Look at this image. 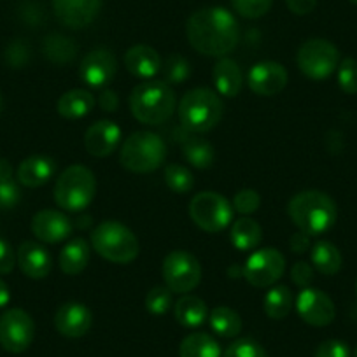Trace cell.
<instances>
[{"label":"cell","mask_w":357,"mask_h":357,"mask_svg":"<svg viewBox=\"0 0 357 357\" xmlns=\"http://www.w3.org/2000/svg\"><path fill=\"white\" fill-rule=\"evenodd\" d=\"M188 40L205 56L222 58L238 44V23L225 8H205L193 13L186 25Z\"/></svg>","instance_id":"6da1fadb"},{"label":"cell","mask_w":357,"mask_h":357,"mask_svg":"<svg viewBox=\"0 0 357 357\" xmlns=\"http://www.w3.org/2000/svg\"><path fill=\"white\" fill-rule=\"evenodd\" d=\"M287 212L294 226L308 236L329 231L335 226L336 215H338L335 200L317 190L301 191L294 195L293 200L287 205Z\"/></svg>","instance_id":"7a4b0ae2"},{"label":"cell","mask_w":357,"mask_h":357,"mask_svg":"<svg viewBox=\"0 0 357 357\" xmlns=\"http://www.w3.org/2000/svg\"><path fill=\"white\" fill-rule=\"evenodd\" d=\"M130 111L142 125H161L168 121L177 107L174 89L163 81H144L132 89Z\"/></svg>","instance_id":"3957f363"},{"label":"cell","mask_w":357,"mask_h":357,"mask_svg":"<svg viewBox=\"0 0 357 357\" xmlns=\"http://www.w3.org/2000/svg\"><path fill=\"white\" fill-rule=\"evenodd\" d=\"M222 102L208 88H195L178 102V119L190 133H205L219 125Z\"/></svg>","instance_id":"277c9868"},{"label":"cell","mask_w":357,"mask_h":357,"mask_svg":"<svg viewBox=\"0 0 357 357\" xmlns=\"http://www.w3.org/2000/svg\"><path fill=\"white\" fill-rule=\"evenodd\" d=\"M91 247L98 256L116 264H128L139 256L135 233L118 221H104L91 233Z\"/></svg>","instance_id":"5b68a950"},{"label":"cell","mask_w":357,"mask_h":357,"mask_svg":"<svg viewBox=\"0 0 357 357\" xmlns=\"http://www.w3.org/2000/svg\"><path fill=\"white\" fill-rule=\"evenodd\" d=\"M167 146L163 139L153 132H135L123 142L119 161L133 174H151L163 165Z\"/></svg>","instance_id":"8992f818"},{"label":"cell","mask_w":357,"mask_h":357,"mask_svg":"<svg viewBox=\"0 0 357 357\" xmlns=\"http://www.w3.org/2000/svg\"><path fill=\"white\" fill-rule=\"evenodd\" d=\"M97 193L95 174L84 165H72L54 184V202L68 212L84 211Z\"/></svg>","instance_id":"52a82bcc"},{"label":"cell","mask_w":357,"mask_h":357,"mask_svg":"<svg viewBox=\"0 0 357 357\" xmlns=\"http://www.w3.org/2000/svg\"><path fill=\"white\" fill-rule=\"evenodd\" d=\"M298 67L312 81H324L340 65V51L326 39H310L298 50Z\"/></svg>","instance_id":"ba28073f"},{"label":"cell","mask_w":357,"mask_h":357,"mask_svg":"<svg viewBox=\"0 0 357 357\" xmlns=\"http://www.w3.org/2000/svg\"><path fill=\"white\" fill-rule=\"evenodd\" d=\"M190 215L195 225L207 233H219L233 221V205L222 195L204 191L193 197Z\"/></svg>","instance_id":"9c48e42d"},{"label":"cell","mask_w":357,"mask_h":357,"mask_svg":"<svg viewBox=\"0 0 357 357\" xmlns=\"http://www.w3.org/2000/svg\"><path fill=\"white\" fill-rule=\"evenodd\" d=\"M165 286L172 293L188 294L200 284L202 266L197 257L186 250H174L163 259L161 266Z\"/></svg>","instance_id":"30bf717a"},{"label":"cell","mask_w":357,"mask_h":357,"mask_svg":"<svg viewBox=\"0 0 357 357\" xmlns=\"http://www.w3.org/2000/svg\"><path fill=\"white\" fill-rule=\"evenodd\" d=\"M286 272V257L273 247H264L250 254L243 266V277L254 287H270Z\"/></svg>","instance_id":"8fae6325"},{"label":"cell","mask_w":357,"mask_h":357,"mask_svg":"<svg viewBox=\"0 0 357 357\" xmlns=\"http://www.w3.org/2000/svg\"><path fill=\"white\" fill-rule=\"evenodd\" d=\"M36 338V324L22 308H11L0 315V345L11 354H22Z\"/></svg>","instance_id":"7c38bea8"},{"label":"cell","mask_w":357,"mask_h":357,"mask_svg":"<svg viewBox=\"0 0 357 357\" xmlns=\"http://www.w3.org/2000/svg\"><path fill=\"white\" fill-rule=\"evenodd\" d=\"M296 310L307 324L314 328H324L335 321L336 308L331 298L319 289L307 287L300 293L296 301Z\"/></svg>","instance_id":"4fadbf2b"},{"label":"cell","mask_w":357,"mask_h":357,"mask_svg":"<svg viewBox=\"0 0 357 357\" xmlns=\"http://www.w3.org/2000/svg\"><path fill=\"white\" fill-rule=\"evenodd\" d=\"M287 70L277 61H259L252 65L247 74V84L250 91L259 97H273L280 93L287 84Z\"/></svg>","instance_id":"5bb4252c"},{"label":"cell","mask_w":357,"mask_h":357,"mask_svg":"<svg viewBox=\"0 0 357 357\" xmlns=\"http://www.w3.org/2000/svg\"><path fill=\"white\" fill-rule=\"evenodd\" d=\"M118 70V61L109 50L89 51L81 60L79 75L89 88H104Z\"/></svg>","instance_id":"9a60e30c"},{"label":"cell","mask_w":357,"mask_h":357,"mask_svg":"<svg viewBox=\"0 0 357 357\" xmlns=\"http://www.w3.org/2000/svg\"><path fill=\"white\" fill-rule=\"evenodd\" d=\"M102 0H53L58 22L68 29H84L97 18Z\"/></svg>","instance_id":"2e32d148"},{"label":"cell","mask_w":357,"mask_h":357,"mask_svg":"<svg viewBox=\"0 0 357 357\" xmlns=\"http://www.w3.org/2000/svg\"><path fill=\"white\" fill-rule=\"evenodd\" d=\"M91 324H93L91 310L77 301L61 305L54 315V328L67 338H81L91 329Z\"/></svg>","instance_id":"e0dca14e"},{"label":"cell","mask_w":357,"mask_h":357,"mask_svg":"<svg viewBox=\"0 0 357 357\" xmlns=\"http://www.w3.org/2000/svg\"><path fill=\"white\" fill-rule=\"evenodd\" d=\"M32 233L44 243H58L68 238L72 233V221L65 214L58 211H46L37 212L32 218Z\"/></svg>","instance_id":"ac0fdd59"},{"label":"cell","mask_w":357,"mask_h":357,"mask_svg":"<svg viewBox=\"0 0 357 357\" xmlns=\"http://www.w3.org/2000/svg\"><path fill=\"white\" fill-rule=\"evenodd\" d=\"M119 144H121V128L114 121L107 119L89 126L84 135L86 151L95 158L111 156Z\"/></svg>","instance_id":"d6986e66"},{"label":"cell","mask_w":357,"mask_h":357,"mask_svg":"<svg viewBox=\"0 0 357 357\" xmlns=\"http://www.w3.org/2000/svg\"><path fill=\"white\" fill-rule=\"evenodd\" d=\"M16 263L20 270L25 273L29 279L40 280L50 275L51 268H53V259L51 254L44 245L37 242H23L18 247L16 254Z\"/></svg>","instance_id":"ffe728a7"},{"label":"cell","mask_w":357,"mask_h":357,"mask_svg":"<svg viewBox=\"0 0 357 357\" xmlns=\"http://www.w3.org/2000/svg\"><path fill=\"white\" fill-rule=\"evenodd\" d=\"M163 60L156 50L146 44H139L126 51L125 67L132 75L140 79H151L161 70Z\"/></svg>","instance_id":"44dd1931"},{"label":"cell","mask_w":357,"mask_h":357,"mask_svg":"<svg viewBox=\"0 0 357 357\" xmlns=\"http://www.w3.org/2000/svg\"><path fill=\"white\" fill-rule=\"evenodd\" d=\"M56 172V163L47 156H30L18 167L20 184L26 188H39L50 183Z\"/></svg>","instance_id":"7402d4cb"},{"label":"cell","mask_w":357,"mask_h":357,"mask_svg":"<svg viewBox=\"0 0 357 357\" xmlns=\"http://www.w3.org/2000/svg\"><path fill=\"white\" fill-rule=\"evenodd\" d=\"M214 84L218 93L226 98H233L240 93L243 77L236 61L229 60V58H219L214 67Z\"/></svg>","instance_id":"603a6c76"},{"label":"cell","mask_w":357,"mask_h":357,"mask_svg":"<svg viewBox=\"0 0 357 357\" xmlns=\"http://www.w3.org/2000/svg\"><path fill=\"white\" fill-rule=\"evenodd\" d=\"M91 247L84 238H72L60 252V268L65 275H79L88 266Z\"/></svg>","instance_id":"cb8c5ba5"},{"label":"cell","mask_w":357,"mask_h":357,"mask_svg":"<svg viewBox=\"0 0 357 357\" xmlns=\"http://www.w3.org/2000/svg\"><path fill=\"white\" fill-rule=\"evenodd\" d=\"M95 105L93 95L86 89H70L58 100V114L65 119H81L91 112Z\"/></svg>","instance_id":"d4e9b609"},{"label":"cell","mask_w":357,"mask_h":357,"mask_svg":"<svg viewBox=\"0 0 357 357\" xmlns=\"http://www.w3.org/2000/svg\"><path fill=\"white\" fill-rule=\"evenodd\" d=\"M229 240H231L233 245L238 250H242V252L254 250L259 247L261 240H263V228H261L259 222L254 221V219L240 218L233 222Z\"/></svg>","instance_id":"484cf974"},{"label":"cell","mask_w":357,"mask_h":357,"mask_svg":"<svg viewBox=\"0 0 357 357\" xmlns=\"http://www.w3.org/2000/svg\"><path fill=\"white\" fill-rule=\"evenodd\" d=\"M208 317L207 303L198 296H183L175 303V319L184 328H198Z\"/></svg>","instance_id":"4316f807"},{"label":"cell","mask_w":357,"mask_h":357,"mask_svg":"<svg viewBox=\"0 0 357 357\" xmlns=\"http://www.w3.org/2000/svg\"><path fill=\"white\" fill-rule=\"evenodd\" d=\"M312 263H314L315 270L322 275H336L342 268V252L338 250V247L331 242H317L312 247Z\"/></svg>","instance_id":"83f0119b"},{"label":"cell","mask_w":357,"mask_h":357,"mask_svg":"<svg viewBox=\"0 0 357 357\" xmlns=\"http://www.w3.org/2000/svg\"><path fill=\"white\" fill-rule=\"evenodd\" d=\"M181 357H221V347L218 340L207 333H193L186 336L178 345Z\"/></svg>","instance_id":"f1b7e54d"},{"label":"cell","mask_w":357,"mask_h":357,"mask_svg":"<svg viewBox=\"0 0 357 357\" xmlns=\"http://www.w3.org/2000/svg\"><path fill=\"white\" fill-rule=\"evenodd\" d=\"M264 314L273 321L287 317L293 308V293L287 286H273L266 291L263 300Z\"/></svg>","instance_id":"f546056e"},{"label":"cell","mask_w":357,"mask_h":357,"mask_svg":"<svg viewBox=\"0 0 357 357\" xmlns=\"http://www.w3.org/2000/svg\"><path fill=\"white\" fill-rule=\"evenodd\" d=\"M208 322H211L212 331L222 338H235L242 331V319L238 312L229 307H215L208 314Z\"/></svg>","instance_id":"4dcf8cb0"},{"label":"cell","mask_w":357,"mask_h":357,"mask_svg":"<svg viewBox=\"0 0 357 357\" xmlns=\"http://www.w3.org/2000/svg\"><path fill=\"white\" fill-rule=\"evenodd\" d=\"M183 153L184 158L190 165H193L195 168H211L214 165V147L211 142L200 139V137H188L183 144Z\"/></svg>","instance_id":"1f68e13d"},{"label":"cell","mask_w":357,"mask_h":357,"mask_svg":"<svg viewBox=\"0 0 357 357\" xmlns=\"http://www.w3.org/2000/svg\"><path fill=\"white\" fill-rule=\"evenodd\" d=\"M43 50L47 60L56 65L68 63V61L74 60L75 53H77V47H75L74 40H70L65 36H58V33L46 37Z\"/></svg>","instance_id":"d6a6232c"},{"label":"cell","mask_w":357,"mask_h":357,"mask_svg":"<svg viewBox=\"0 0 357 357\" xmlns=\"http://www.w3.org/2000/svg\"><path fill=\"white\" fill-rule=\"evenodd\" d=\"M165 183H167V186L170 188L174 193L186 195L193 190L195 177L186 167L172 163L167 165V168H165Z\"/></svg>","instance_id":"836d02e7"},{"label":"cell","mask_w":357,"mask_h":357,"mask_svg":"<svg viewBox=\"0 0 357 357\" xmlns=\"http://www.w3.org/2000/svg\"><path fill=\"white\" fill-rule=\"evenodd\" d=\"M161 74H163V82L165 84H183L184 81H188V77L191 75V67L190 61L186 58L178 56V54H172L165 60V63L161 65Z\"/></svg>","instance_id":"e575fe53"},{"label":"cell","mask_w":357,"mask_h":357,"mask_svg":"<svg viewBox=\"0 0 357 357\" xmlns=\"http://www.w3.org/2000/svg\"><path fill=\"white\" fill-rule=\"evenodd\" d=\"M172 303V291L167 286H156L147 293L146 296V308L149 314L163 315L170 310Z\"/></svg>","instance_id":"d590c367"},{"label":"cell","mask_w":357,"mask_h":357,"mask_svg":"<svg viewBox=\"0 0 357 357\" xmlns=\"http://www.w3.org/2000/svg\"><path fill=\"white\" fill-rule=\"evenodd\" d=\"M231 4L243 18L257 20L270 11L273 0H231Z\"/></svg>","instance_id":"8d00e7d4"},{"label":"cell","mask_w":357,"mask_h":357,"mask_svg":"<svg viewBox=\"0 0 357 357\" xmlns=\"http://www.w3.org/2000/svg\"><path fill=\"white\" fill-rule=\"evenodd\" d=\"M338 84L347 95L357 93V60L354 58H345L338 65Z\"/></svg>","instance_id":"74e56055"},{"label":"cell","mask_w":357,"mask_h":357,"mask_svg":"<svg viewBox=\"0 0 357 357\" xmlns=\"http://www.w3.org/2000/svg\"><path fill=\"white\" fill-rule=\"evenodd\" d=\"M222 357H268V354L256 340L242 338L231 343Z\"/></svg>","instance_id":"f35d334b"},{"label":"cell","mask_w":357,"mask_h":357,"mask_svg":"<svg viewBox=\"0 0 357 357\" xmlns=\"http://www.w3.org/2000/svg\"><path fill=\"white\" fill-rule=\"evenodd\" d=\"M233 211H236L238 214L249 215L259 208L261 205V197L257 195V191L254 190H242L235 195L233 198Z\"/></svg>","instance_id":"ab89813d"},{"label":"cell","mask_w":357,"mask_h":357,"mask_svg":"<svg viewBox=\"0 0 357 357\" xmlns=\"http://www.w3.org/2000/svg\"><path fill=\"white\" fill-rule=\"evenodd\" d=\"M30 51L23 40H13L11 44L6 50V61H8L9 67L13 68H22L29 63Z\"/></svg>","instance_id":"60d3db41"},{"label":"cell","mask_w":357,"mask_h":357,"mask_svg":"<svg viewBox=\"0 0 357 357\" xmlns=\"http://www.w3.org/2000/svg\"><path fill=\"white\" fill-rule=\"evenodd\" d=\"M22 191L13 181L0 183V211H11L20 204Z\"/></svg>","instance_id":"b9f144b4"},{"label":"cell","mask_w":357,"mask_h":357,"mask_svg":"<svg viewBox=\"0 0 357 357\" xmlns=\"http://www.w3.org/2000/svg\"><path fill=\"white\" fill-rule=\"evenodd\" d=\"M315 357H350V349L342 340H326L317 347Z\"/></svg>","instance_id":"7bdbcfd3"},{"label":"cell","mask_w":357,"mask_h":357,"mask_svg":"<svg viewBox=\"0 0 357 357\" xmlns=\"http://www.w3.org/2000/svg\"><path fill=\"white\" fill-rule=\"evenodd\" d=\"M291 279H293V282L296 284L298 287L307 289L312 284V280H314V268L308 263H305V261H298V263H294V266L291 268Z\"/></svg>","instance_id":"ee69618b"},{"label":"cell","mask_w":357,"mask_h":357,"mask_svg":"<svg viewBox=\"0 0 357 357\" xmlns=\"http://www.w3.org/2000/svg\"><path fill=\"white\" fill-rule=\"evenodd\" d=\"M16 254L13 250L11 243L0 238V275H8L15 270Z\"/></svg>","instance_id":"f6af8a7d"},{"label":"cell","mask_w":357,"mask_h":357,"mask_svg":"<svg viewBox=\"0 0 357 357\" xmlns=\"http://www.w3.org/2000/svg\"><path fill=\"white\" fill-rule=\"evenodd\" d=\"M286 4L291 13L298 16H305L314 11L315 6H317V0H286Z\"/></svg>","instance_id":"bcb514c9"},{"label":"cell","mask_w":357,"mask_h":357,"mask_svg":"<svg viewBox=\"0 0 357 357\" xmlns=\"http://www.w3.org/2000/svg\"><path fill=\"white\" fill-rule=\"evenodd\" d=\"M98 105L102 107V111L114 112L119 105V98L118 95H116V91H112V89H105V91H102L100 98H98Z\"/></svg>","instance_id":"7dc6e473"},{"label":"cell","mask_w":357,"mask_h":357,"mask_svg":"<svg viewBox=\"0 0 357 357\" xmlns=\"http://www.w3.org/2000/svg\"><path fill=\"white\" fill-rule=\"evenodd\" d=\"M289 247L293 252L301 254V252H307L310 249V236L305 235L303 231H298L291 236L289 240Z\"/></svg>","instance_id":"c3c4849f"},{"label":"cell","mask_w":357,"mask_h":357,"mask_svg":"<svg viewBox=\"0 0 357 357\" xmlns=\"http://www.w3.org/2000/svg\"><path fill=\"white\" fill-rule=\"evenodd\" d=\"M13 181V165L8 160H0V183H8Z\"/></svg>","instance_id":"681fc988"},{"label":"cell","mask_w":357,"mask_h":357,"mask_svg":"<svg viewBox=\"0 0 357 357\" xmlns=\"http://www.w3.org/2000/svg\"><path fill=\"white\" fill-rule=\"evenodd\" d=\"M9 300H11V291H9L8 284L0 279V308H4L9 303Z\"/></svg>","instance_id":"f907efd6"},{"label":"cell","mask_w":357,"mask_h":357,"mask_svg":"<svg viewBox=\"0 0 357 357\" xmlns=\"http://www.w3.org/2000/svg\"><path fill=\"white\" fill-rule=\"evenodd\" d=\"M0 111H2V95H0Z\"/></svg>","instance_id":"816d5d0a"},{"label":"cell","mask_w":357,"mask_h":357,"mask_svg":"<svg viewBox=\"0 0 357 357\" xmlns=\"http://www.w3.org/2000/svg\"><path fill=\"white\" fill-rule=\"evenodd\" d=\"M350 2H352V4H356V6H357V0H350Z\"/></svg>","instance_id":"f5cc1de1"},{"label":"cell","mask_w":357,"mask_h":357,"mask_svg":"<svg viewBox=\"0 0 357 357\" xmlns=\"http://www.w3.org/2000/svg\"><path fill=\"white\" fill-rule=\"evenodd\" d=\"M354 357H357V347H356V352H354Z\"/></svg>","instance_id":"db71d44e"},{"label":"cell","mask_w":357,"mask_h":357,"mask_svg":"<svg viewBox=\"0 0 357 357\" xmlns=\"http://www.w3.org/2000/svg\"><path fill=\"white\" fill-rule=\"evenodd\" d=\"M356 293H357V282H356Z\"/></svg>","instance_id":"11a10c76"}]
</instances>
